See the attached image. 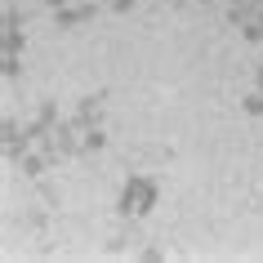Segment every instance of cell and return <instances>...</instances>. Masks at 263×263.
<instances>
[]
</instances>
